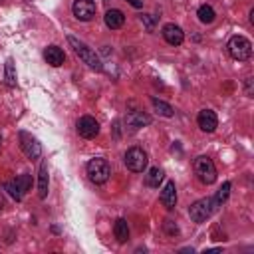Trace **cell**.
Instances as JSON below:
<instances>
[{
  "instance_id": "cell-11",
  "label": "cell",
  "mask_w": 254,
  "mask_h": 254,
  "mask_svg": "<svg viewBox=\"0 0 254 254\" xmlns=\"http://www.w3.org/2000/svg\"><path fill=\"white\" fill-rule=\"evenodd\" d=\"M196 123L204 133H212L218 127V117L212 109H200L196 115Z\"/></svg>"
},
{
  "instance_id": "cell-12",
  "label": "cell",
  "mask_w": 254,
  "mask_h": 254,
  "mask_svg": "<svg viewBox=\"0 0 254 254\" xmlns=\"http://www.w3.org/2000/svg\"><path fill=\"white\" fill-rule=\"evenodd\" d=\"M161 34H163L165 42L171 44V46H181L185 42V32L177 24H165L163 30H161Z\"/></svg>"
},
{
  "instance_id": "cell-8",
  "label": "cell",
  "mask_w": 254,
  "mask_h": 254,
  "mask_svg": "<svg viewBox=\"0 0 254 254\" xmlns=\"http://www.w3.org/2000/svg\"><path fill=\"white\" fill-rule=\"evenodd\" d=\"M18 137H20V149H22V153H24L28 159H38V157L42 155V145L38 143V139H36L32 133L20 131Z\"/></svg>"
},
{
  "instance_id": "cell-9",
  "label": "cell",
  "mask_w": 254,
  "mask_h": 254,
  "mask_svg": "<svg viewBox=\"0 0 254 254\" xmlns=\"http://www.w3.org/2000/svg\"><path fill=\"white\" fill-rule=\"evenodd\" d=\"M71 12H73V16H75L79 22H89V20L95 18L97 6H95L93 0H73Z\"/></svg>"
},
{
  "instance_id": "cell-3",
  "label": "cell",
  "mask_w": 254,
  "mask_h": 254,
  "mask_svg": "<svg viewBox=\"0 0 254 254\" xmlns=\"http://www.w3.org/2000/svg\"><path fill=\"white\" fill-rule=\"evenodd\" d=\"M226 50H228V54H230L232 60H236V62H246V60H250V56H252V42H250L248 38L236 34V36H232V38L228 40Z\"/></svg>"
},
{
  "instance_id": "cell-6",
  "label": "cell",
  "mask_w": 254,
  "mask_h": 254,
  "mask_svg": "<svg viewBox=\"0 0 254 254\" xmlns=\"http://www.w3.org/2000/svg\"><path fill=\"white\" fill-rule=\"evenodd\" d=\"M123 163H125V167H127L129 171H133V173H143V171L147 169V165H149V157H147V153H145L141 147H131V149H127L125 155H123Z\"/></svg>"
},
{
  "instance_id": "cell-19",
  "label": "cell",
  "mask_w": 254,
  "mask_h": 254,
  "mask_svg": "<svg viewBox=\"0 0 254 254\" xmlns=\"http://www.w3.org/2000/svg\"><path fill=\"white\" fill-rule=\"evenodd\" d=\"M163 179H165V171L159 169V167H153V169H149V173L145 177V183H147V187L159 189V185L163 183Z\"/></svg>"
},
{
  "instance_id": "cell-18",
  "label": "cell",
  "mask_w": 254,
  "mask_h": 254,
  "mask_svg": "<svg viewBox=\"0 0 254 254\" xmlns=\"http://www.w3.org/2000/svg\"><path fill=\"white\" fill-rule=\"evenodd\" d=\"M113 234H115V238H117L119 244H123V242L129 240V224H127L125 218H117V220H115V224H113Z\"/></svg>"
},
{
  "instance_id": "cell-5",
  "label": "cell",
  "mask_w": 254,
  "mask_h": 254,
  "mask_svg": "<svg viewBox=\"0 0 254 254\" xmlns=\"http://www.w3.org/2000/svg\"><path fill=\"white\" fill-rule=\"evenodd\" d=\"M85 169H87V177H89V181L95 183V185H103V183H107V179H109V175H111V167H109L107 159H103V157H95V159H91V161L87 163Z\"/></svg>"
},
{
  "instance_id": "cell-4",
  "label": "cell",
  "mask_w": 254,
  "mask_h": 254,
  "mask_svg": "<svg viewBox=\"0 0 254 254\" xmlns=\"http://www.w3.org/2000/svg\"><path fill=\"white\" fill-rule=\"evenodd\" d=\"M192 169H194L196 179L202 185H212L216 181V167H214V163H212L210 157H206V155L196 157L194 163H192Z\"/></svg>"
},
{
  "instance_id": "cell-20",
  "label": "cell",
  "mask_w": 254,
  "mask_h": 254,
  "mask_svg": "<svg viewBox=\"0 0 254 254\" xmlns=\"http://www.w3.org/2000/svg\"><path fill=\"white\" fill-rule=\"evenodd\" d=\"M196 16H198V20H200L202 24H212L214 18H216V12H214V8H212L210 4H202V6L196 10Z\"/></svg>"
},
{
  "instance_id": "cell-17",
  "label": "cell",
  "mask_w": 254,
  "mask_h": 254,
  "mask_svg": "<svg viewBox=\"0 0 254 254\" xmlns=\"http://www.w3.org/2000/svg\"><path fill=\"white\" fill-rule=\"evenodd\" d=\"M48 187H50V175H48V163L42 161L40 173H38V196L46 198L48 196Z\"/></svg>"
},
{
  "instance_id": "cell-2",
  "label": "cell",
  "mask_w": 254,
  "mask_h": 254,
  "mask_svg": "<svg viewBox=\"0 0 254 254\" xmlns=\"http://www.w3.org/2000/svg\"><path fill=\"white\" fill-rule=\"evenodd\" d=\"M218 206H220V204L214 200V196H212V198H210V196L198 198V200H194V202L189 206V216H190L192 222H198V224H200V222H206Z\"/></svg>"
},
{
  "instance_id": "cell-16",
  "label": "cell",
  "mask_w": 254,
  "mask_h": 254,
  "mask_svg": "<svg viewBox=\"0 0 254 254\" xmlns=\"http://www.w3.org/2000/svg\"><path fill=\"white\" fill-rule=\"evenodd\" d=\"M125 123H127L131 129H141V127H145V125H151V115H147V113H143V111H131V113H127Z\"/></svg>"
},
{
  "instance_id": "cell-22",
  "label": "cell",
  "mask_w": 254,
  "mask_h": 254,
  "mask_svg": "<svg viewBox=\"0 0 254 254\" xmlns=\"http://www.w3.org/2000/svg\"><path fill=\"white\" fill-rule=\"evenodd\" d=\"M4 69H6V83H8V87H16V69H14V62H12V58L6 60Z\"/></svg>"
},
{
  "instance_id": "cell-13",
  "label": "cell",
  "mask_w": 254,
  "mask_h": 254,
  "mask_svg": "<svg viewBox=\"0 0 254 254\" xmlns=\"http://www.w3.org/2000/svg\"><path fill=\"white\" fill-rule=\"evenodd\" d=\"M159 200H161V204H163L165 208H169V210L175 208V204H177V187H175L173 181H167V183H165V187L161 189Z\"/></svg>"
},
{
  "instance_id": "cell-15",
  "label": "cell",
  "mask_w": 254,
  "mask_h": 254,
  "mask_svg": "<svg viewBox=\"0 0 254 254\" xmlns=\"http://www.w3.org/2000/svg\"><path fill=\"white\" fill-rule=\"evenodd\" d=\"M103 20H105V26H107L109 30H119V28L125 24V14H123L121 10H117V8H111V10L105 12Z\"/></svg>"
},
{
  "instance_id": "cell-10",
  "label": "cell",
  "mask_w": 254,
  "mask_h": 254,
  "mask_svg": "<svg viewBox=\"0 0 254 254\" xmlns=\"http://www.w3.org/2000/svg\"><path fill=\"white\" fill-rule=\"evenodd\" d=\"M75 127H77L79 137H83V139H95V137L99 135V123H97L95 117H91V115L79 117Z\"/></svg>"
},
{
  "instance_id": "cell-21",
  "label": "cell",
  "mask_w": 254,
  "mask_h": 254,
  "mask_svg": "<svg viewBox=\"0 0 254 254\" xmlns=\"http://www.w3.org/2000/svg\"><path fill=\"white\" fill-rule=\"evenodd\" d=\"M151 103H153V109H155L159 115H163V117H173V115H175V109H173L169 103H165V101H161V99H157V97H153Z\"/></svg>"
},
{
  "instance_id": "cell-14",
  "label": "cell",
  "mask_w": 254,
  "mask_h": 254,
  "mask_svg": "<svg viewBox=\"0 0 254 254\" xmlns=\"http://www.w3.org/2000/svg\"><path fill=\"white\" fill-rule=\"evenodd\" d=\"M44 60H46L52 67H60V65H64V62H65V54H64V50L58 48V46H48V48L44 50Z\"/></svg>"
},
{
  "instance_id": "cell-25",
  "label": "cell",
  "mask_w": 254,
  "mask_h": 254,
  "mask_svg": "<svg viewBox=\"0 0 254 254\" xmlns=\"http://www.w3.org/2000/svg\"><path fill=\"white\" fill-rule=\"evenodd\" d=\"M246 95H248V97L252 95V77L246 79Z\"/></svg>"
},
{
  "instance_id": "cell-7",
  "label": "cell",
  "mask_w": 254,
  "mask_h": 254,
  "mask_svg": "<svg viewBox=\"0 0 254 254\" xmlns=\"http://www.w3.org/2000/svg\"><path fill=\"white\" fill-rule=\"evenodd\" d=\"M30 187H32V175H30V173H24V175H20V177H16V179L4 183V190H6L14 200H22L24 194L30 190Z\"/></svg>"
},
{
  "instance_id": "cell-23",
  "label": "cell",
  "mask_w": 254,
  "mask_h": 254,
  "mask_svg": "<svg viewBox=\"0 0 254 254\" xmlns=\"http://www.w3.org/2000/svg\"><path fill=\"white\" fill-rule=\"evenodd\" d=\"M230 187H232V185L226 181V183H224V185L218 189V192H216V196H214V200H216L218 204L226 202V198H228V194H230Z\"/></svg>"
},
{
  "instance_id": "cell-1",
  "label": "cell",
  "mask_w": 254,
  "mask_h": 254,
  "mask_svg": "<svg viewBox=\"0 0 254 254\" xmlns=\"http://www.w3.org/2000/svg\"><path fill=\"white\" fill-rule=\"evenodd\" d=\"M67 42H69V46L73 48V52L79 56V60L87 65V67H91V69H95V71H101L103 69V64H101V60L97 58V54L85 44V42H81L79 38H75V36H67Z\"/></svg>"
},
{
  "instance_id": "cell-26",
  "label": "cell",
  "mask_w": 254,
  "mask_h": 254,
  "mask_svg": "<svg viewBox=\"0 0 254 254\" xmlns=\"http://www.w3.org/2000/svg\"><path fill=\"white\" fill-rule=\"evenodd\" d=\"M127 2H129L133 8H141V6H143V2H141V0H127Z\"/></svg>"
},
{
  "instance_id": "cell-24",
  "label": "cell",
  "mask_w": 254,
  "mask_h": 254,
  "mask_svg": "<svg viewBox=\"0 0 254 254\" xmlns=\"http://www.w3.org/2000/svg\"><path fill=\"white\" fill-rule=\"evenodd\" d=\"M163 228H165V232H167L169 236H175V234H179V226H177L173 220H165V222H163Z\"/></svg>"
}]
</instances>
